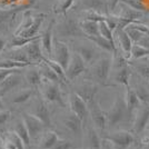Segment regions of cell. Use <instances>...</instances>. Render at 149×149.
<instances>
[{"mask_svg":"<svg viewBox=\"0 0 149 149\" xmlns=\"http://www.w3.org/2000/svg\"><path fill=\"white\" fill-rule=\"evenodd\" d=\"M15 134L17 135V136L21 139V141L24 143V146H25V148H29L30 147V137H29V134H28V130H27V128H26L25 124H24V121H22V119L21 120H19L17 121V124L15 126Z\"/></svg>","mask_w":149,"mask_h":149,"instance_id":"4316f807","label":"cell"},{"mask_svg":"<svg viewBox=\"0 0 149 149\" xmlns=\"http://www.w3.org/2000/svg\"><path fill=\"white\" fill-rule=\"evenodd\" d=\"M145 13H141V11H138V10H135L130 7L124 5L123 9H120V11L117 16L121 17V18L128 19V20H131V21H140V19L143 17Z\"/></svg>","mask_w":149,"mask_h":149,"instance_id":"484cf974","label":"cell"},{"mask_svg":"<svg viewBox=\"0 0 149 149\" xmlns=\"http://www.w3.org/2000/svg\"><path fill=\"white\" fill-rule=\"evenodd\" d=\"M29 66H33L29 62H20V61H15L11 59H3L0 60V69H22Z\"/></svg>","mask_w":149,"mask_h":149,"instance_id":"d6a6232c","label":"cell"},{"mask_svg":"<svg viewBox=\"0 0 149 149\" xmlns=\"http://www.w3.org/2000/svg\"><path fill=\"white\" fill-rule=\"evenodd\" d=\"M26 78L29 82V85L31 86H39L42 81V77H41V74H40V70L39 69H30L27 71V74H26Z\"/></svg>","mask_w":149,"mask_h":149,"instance_id":"e575fe53","label":"cell"},{"mask_svg":"<svg viewBox=\"0 0 149 149\" xmlns=\"http://www.w3.org/2000/svg\"><path fill=\"white\" fill-rule=\"evenodd\" d=\"M86 68H87V65L82 60V58L77 52H74L70 57L67 68L65 70L67 80L76 79L77 77H79L81 74H84L86 71Z\"/></svg>","mask_w":149,"mask_h":149,"instance_id":"5b68a950","label":"cell"},{"mask_svg":"<svg viewBox=\"0 0 149 149\" xmlns=\"http://www.w3.org/2000/svg\"><path fill=\"white\" fill-rule=\"evenodd\" d=\"M76 52L82 58V60L85 61L86 65L95 63V62L99 59L97 51L95 49H93V48H90V47H79Z\"/></svg>","mask_w":149,"mask_h":149,"instance_id":"603a6c76","label":"cell"},{"mask_svg":"<svg viewBox=\"0 0 149 149\" xmlns=\"http://www.w3.org/2000/svg\"><path fill=\"white\" fill-rule=\"evenodd\" d=\"M143 143L145 146H149V135H147V136L143 139Z\"/></svg>","mask_w":149,"mask_h":149,"instance_id":"11a10c76","label":"cell"},{"mask_svg":"<svg viewBox=\"0 0 149 149\" xmlns=\"http://www.w3.org/2000/svg\"><path fill=\"white\" fill-rule=\"evenodd\" d=\"M25 50L26 55L28 57L29 61L32 62L33 65L36 63H40L42 62V59H44V54H42V49H41V45H40V39L38 40H35L30 44H28L27 46H25Z\"/></svg>","mask_w":149,"mask_h":149,"instance_id":"7c38bea8","label":"cell"},{"mask_svg":"<svg viewBox=\"0 0 149 149\" xmlns=\"http://www.w3.org/2000/svg\"><path fill=\"white\" fill-rule=\"evenodd\" d=\"M11 49L13 50L10 51V55L8 57V59L20 62H29L31 65H33L32 62L29 61V59H28V57H27L24 49H21V48H11Z\"/></svg>","mask_w":149,"mask_h":149,"instance_id":"8d00e7d4","label":"cell"},{"mask_svg":"<svg viewBox=\"0 0 149 149\" xmlns=\"http://www.w3.org/2000/svg\"><path fill=\"white\" fill-rule=\"evenodd\" d=\"M22 121H24L26 128L28 130L30 140L31 139H36L37 137L40 136L44 132L45 128H46V126L37 117H35L33 115H30V113H24L22 115Z\"/></svg>","mask_w":149,"mask_h":149,"instance_id":"52a82bcc","label":"cell"},{"mask_svg":"<svg viewBox=\"0 0 149 149\" xmlns=\"http://www.w3.org/2000/svg\"><path fill=\"white\" fill-rule=\"evenodd\" d=\"M128 65H131L137 70V72L143 77V79L149 80V61H141L139 63H135L132 61H129Z\"/></svg>","mask_w":149,"mask_h":149,"instance_id":"74e56055","label":"cell"},{"mask_svg":"<svg viewBox=\"0 0 149 149\" xmlns=\"http://www.w3.org/2000/svg\"><path fill=\"white\" fill-rule=\"evenodd\" d=\"M86 38H88L91 42H93L97 47H99L100 49L104 50V51L110 52V54L117 52V46L115 44V41L108 40L101 36H88Z\"/></svg>","mask_w":149,"mask_h":149,"instance_id":"ac0fdd59","label":"cell"},{"mask_svg":"<svg viewBox=\"0 0 149 149\" xmlns=\"http://www.w3.org/2000/svg\"><path fill=\"white\" fill-rule=\"evenodd\" d=\"M74 0H58L56 5L54 6V13L57 15H65L72 6Z\"/></svg>","mask_w":149,"mask_h":149,"instance_id":"60d3db41","label":"cell"},{"mask_svg":"<svg viewBox=\"0 0 149 149\" xmlns=\"http://www.w3.org/2000/svg\"><path fill=\"white\" fill-rule=\"evenodd\" d=\"M111 65L112 61L110 58H108V57L99 58L97 61L93 63V79L98 84L102 85V86L108 85V78H109V72H110V69H111Z\"/></svg>","mask_w":149,"mask_h":149,"instance_id":"7a4b0ae2","label":"cell"},{"mask_svg":"<svg viewBox=\"0 0 149 149\" xmlns=\"http://www.w3.org/2000/svg\"><path fill=\"white\" fill-rule=\"evenodd\" d=\"M35 117H37L46 127H50L51 126V118H50V112L49 109L47 107L46 100L39 99L38 102L36 104V108L35 111L32 113Z\"/></svg>","mask_w":149,"mask_h":149,"instance_id":"2e32d148","label":"cell"},{"mask_svg":"<svg viewBox=\"0 0 149 149\" xmlns=\"http://www.w3.org/2000/svg\"><path fill=\"white\" fill-rule=\"evenodd\" d=\"M113 36L117 38L119 45L123 49V52H124L126 57H130V50L131 47H132V41L129 38V36L127 35V32L125 29H115L113 30Z\"/></svg>","mask_w":149,"mask_h":149,"instance_id":"e0dca14e","label":"cell"},{"mask_svg":"<svg viewBox=\"0 0 149 149\" xmlns=\"http://www.w3.org/2000/svg\"><path fill=\"white\" fill-rule=\"evenodd\" d=\"M98 31H99V36L106 38L108 40H113V31L110 29V27L106 24V21H99L98 22Z\"/></svg>","mask_w":149,"mask_h":149,"instance_id":"7bdbcfd3","label":"cell"},{"mask_svg":"<svg viewBox=\"0 0 149 149\" xmlns=\"http://www.w3.org/2000/svg\"><path fill=\"white\" fill-rule=\"evenodd\" d=\"M10 115H11V112L9 110H1L0 109V126L5 125L10 119Z\"/></svg>","mask_w":149,"mask_h":149,"instance_id":"681fc988","label":"cell"},{"mask_svg":"<svg viewBox=\"0 0 149 149\" xmlns=\"http://www.w3.org/2000/svg\"><path fill=\"white\" fill-rule=\"evenodd\" d=\"M21 82V77L19 76L18 72L11 74L10 76H8L5 80L0 84V95H5L6 93L13 90V88H16L18 85H20Z\"/></svg>","mask_w":149,"mask_h":149,"instance_id":"ffe728a7","label":"cell"},{"mask_svg":"<svg viewBox=\"0 0 149 149\" xmlns=\"http://www.w3.org/2000/svg\"><path fill=\"white\" fill-rule=\"evenodd\" d=\"M2 96L0 95V109H2V107H3V104H2V98H1Z\"/></svg>","mask_w":149,"mask_h":149,"instance_id":"9f6ffc18","label":"cell"},{"mask_svg":"<svg viewBox=\"0 0 149 149\" xmlns=\"http://www.w3.org/2000/svg\"><path fill=\"white\" fill-rule=\"evenodd\" d=\"M42 62H45L48 67H50V68L52 69L55 72H56L58 76H59V78L61 79V81H63V82H67V78H66V74H65V70H63V68H62L61 66L58 63V62H56L54 59H51V58H49V57H44V59H42Z\"/></svg>","mask_w":149,"mask_h":149,"instance_id":"f546056e","label":"cell"},{"mask_svg":"<svg viewBox=\"0 0 149 149\" xmlns=\"http://www.w3.org/2000/svg\"><path fill=\"white\" fill-rule=\"evenodd\" d=\"M107 16L108 15L98 13V11H95V10H89V9H86L82 13L84 20H90V21H96V22L105 21L107 19Z\"/></svg>","mask_w":149,"mask_h":149,"instance_id":"d590c367","label":"cell"},{"mask_svg":"<svg viewBox=\"0 0 149 149\" xmlns=\"http://www.w3.org/2000/svg\"><path fill=\"white\" fill-rule=\"evenodd\" d=\"M79 26H80V29L84 32L85 37H88V36H99L98 22L90 21V20H82L79 24Z\"/></svg>","mask_w":149,"mask_h":149,"instance_id":"f1b7e54d","label":"cell"},{"mask_svg":"<svg viewBox=\"0 0 149 149\" xmlns=\"http://www.w3.org/2000/svg\"><path fill=\"white\" fill-rule=\"evenodd\" d=\"M82 3L89 10H95V11H98L101 13H105L106 10L108 11L107 3H105L102 0H82ZM105 15H107V13H105Z\"/></svg>","mask_w":149,"mask_h":149,"instance_id":"4dcf8cb0","label":"cell"},{"mask_svg":"<svg viewBox=\"0 0 149 149\" xmlns=\"http://www.w3.org/2000/svg\"><path fill=\"white\" fill-rule=\"evenodd\" d=\"M88 111H89V116L91 118L95 128L99 129V130H105V128L107 127L106 112L102 111V109L100 108L99 102L96 99L93 100L88 105Z\"/></svg>","mask_w":149,"mask_h":149,"instance_id":"8992f818","label":"cell"},{"mask_svg":"<svg viewBox=\"0 0 149 149\" xmlns=\"http://www.w3.org/2000/svg\"><path fill=\"white\" fill-rule=\"evenodd\" d=\"M7 139L10 140L11 143H15V146L17 147V149H26L25 146H24V143H22V141H21V139H20L15 132H11L10 135H8V136H7Z\"/></svg>","mask_w":149,"mask_h":149,"instance_id":"f6af8a7d","label":"cell"},{"mask_svg":"<svg viewBox=\"0 0 149 149\" xmlns=\"http://www.w3.org/2000/svg\"><path fill=\"white\" fill-rule=\"evenodd\" d=\"M135 90V93H137L138 98L140 99L141 102L143 104H148L149 105V89L143 84H138L136 85V87L132 88Z\"/></svg>","mask_w":149,"mask_h":149,"instance_id":"b9f144b4","label":"cell"},{"mask_svg":"<svg viewBox=\"0 0 149 149\" xmlns=\"http://www.w3.org/2000/svg\"><path fill=\"white\" fill-rule=\"evenodd\" d=\"M147 56H149V49L138 44H132L130 50V57H132L134 59H143Z\"/></svg>","mask_w":149,"mask_h":149,"instance_id":"f35d334b","label":"cell"},{"mask_svg":"<svg viewBox=\"0 0 149 149\" xmlns=\"http://www.w3.org/2000/svg\"><path fill=\"white\" fill-rule=\"evenodd\" d=\"M71 57V52L69 50L68 46L62 42L60 40H54L52 41V54L51 59H54L56 62H58L61 66L63 70H66L67 66Z\"/></svg>","mask_w":149,"mask_h":149,"instance_id":"277c9868","label":"cell"},{"mask_svg":"<svg viewBox=\"0 0 149 149\" xmlns=\"http://www.w3.org/2000/svg\"><path fill=\"white\" fill-rule=\"evenodd\" d=\"M45 17H46L45 13H38V15H36L31 26L26 31H24L20 36L21 37H35V36H37L39 28L41 27L42 22H44Z\"/></svg>","mask_w":149,"mask_h":149,"instance_id":"7402d4cb","label":"cell"},{"mask_svg":"<svg viewBox=\"0 0 149 149\" xmlns=\"http://www.w3.org/2000/svg\"><path fill=\"white\" fill-rule=\"evenodd\" d=\"M124 98H125L126 107H127L128 115H129V116H132L143 102L140 101V99H139L138 96H137V93H135V90H134L130 86L126 87V93H125Z\"/></svg>","mask_w":149,"mask_h":149,"instance_id":"5bb4252c","label":"cell"},{"mask_svg":"<svg viewBox=\"0 0 149 149\" xmlns=\"http://www.w3.org/2000/svg\"><path fill=\"white\" fill-rule=\"evenodd\" d=\"M5 47H6V40L2 39V38H0V52L3 50Z\"/></svg>","mask_w":149,"mask_h":149,"instance_id":"db71d44e","label":"cell"},{"mask_svg":"<svg viewBox=\"0 0 149 149\" xmlns=\"http://www.w3.org/2000/svg\"><path fill=\"white\" fill-rule=\"evenodd\" d=\"M101 141H102V138H100L96 128L88 127L87 132H86V143L89 149H101Z\"/></svg>","mask_w":149,"mask_h":149,"instance_id":"44dd1931","label":"cell"},{"mask_svg":"<svg viewBox=\"0 0 149 149\" xmlns=\"http://www.w3.org/2000/svg\"><path fill=\"white\" fill-rule=\"evenodd\" d=\"M130 76H131V69L129 67V65H125L123 67L118 68V71L115 76V80L117 81L118 84L123 85L125 87H128L130 86L129 85V80H130Z\"/></svg>","mask_w":149,"mask_h":149,"instance_id":"d4e9b609","label":"cell"},{"mask_svg":"<svg viewBox=\"0 0 149 149\" xmlns=\"http://www.w3.org/2000/svg\"><path fill=\"white\" fill-rule=\"evenodd\" d=\"M129 116L127 111V107L125 104L124 96L117 95L115 102L112 105L111 109L108 112H106V118H107V126L109 127H115L121 121H124V119Z\"/></svg>","mask_w":149,"mask_h":149,"instance_id":"6da1fadb","label":"cell"},{"mask_svg":"<svg viewBox=\"0 0 149 149\" xmlns=\"http://www.w3.org/2000/svg\"><path fill=\"white\" fill-rule=\"evenodd\" d=\"M120 2H123L124 5L130 7L135 10H138V11H141V13L147 11V7L145 3L141 2V0H121Z\"/></svg>","mask_w":149,"mask_h":149,"instance_id":"ee69618b","label":"cell"},{"mask_svg":"<svg viewBox=\"0 0 149 149\" xmlns=\"http://www.w3.org/2000/svg\"><path fill=\"white\" fill-rule=\"evenodd\" d=\"M33 18H35V16H32V15L30 13V11H28L27 13H25V16H24V18H22L21 24L19 25L18 29H17L16 32H15V36H20L24 31L27 30V29L31 26V24H32Z\"/></svg>","mask_w":149,"mask_h":149,"instance_id":"ab89813d","label":"cell"},{"mask_svg":"<svg viewBox=\"0 0 149 149\" xmlns=\"http://www.w3.org/2000/svg\"><path fill=\"white\" fill-rule=\"evenodd\" d=\"M74 93H77L88 106L93 100L96 99V95L98 93V87L95 84H84L77 88Z\"/></svg>","mask_w":149,"mask_h":149,"instance_id":"4fadbf2b","label":"cell"},{"mask_svg":"<svg viewBox=\"0 0 149 149\" xmlns=\"http://www.w3.org/2000/svg\"><path fill=\"white\" fill-rule=\"evenodd\" d=\"M101 138L108 140L115 149H127L135 141V137L130 131H117Z\"/></svg>","mask_w":149,"mask_h":149,"instance_id":"3957f363","label":"cell"},{"mask_svg":"<svg viewBox=\"0 0 149 149\" xmlns=\"http://www.w3.org/2000/svg\"><path fill=\"white\" fill-rule=\"evenodd\" d=\"M0 149H3V147H2V145H0Z\"/></svg>","mask_w":149,"mask_h":149,"instance_id":"6f0895ef","label":"cell"},{"mask_svg":"<svg viewBox=\"0 0 149 149\" xmlns=\"http://www.w3.org/2000/svg\"><path fill=\"white\" fill-rule=\"evenodd\" d=\"M121 0H108L107 1V9H108V13H113L116 10V8L120 3Z\"/></svg>","mask_w":149,"mask_h":149,"instance_id":"f907efd6","label":"cell"},{"mask_svg":"<svg viewBox=\"0 0 149 149\" xmlns=\"http://www.w3.org/2000/svg\"><path fill=\"white\" fill-rule=\"evenodd\" d=\"M2 147H3V149H17V147L15 146V143H11V141H10V140H8V139H6V140L3 141Z\"/></svg>","mask_w":149,"mask_h":149,"instance_id":"816d5d0a","label":"cell"},{"mask_svg":"<svg viewBox=\"0 0 149 149\" xmlns=\"http://www.w3.org/2000/svg\"><path fill=\"white\" fill-rule=\"evenodd\" d=\"M20 69H0V84L6 79L8 76L15 72H19Z\"/></svg>","mask_w":149,"mask_h":149,"instance_id":"7dc6e473","label":"cell"},{"mask_svg":"<svg viewBox=\"0 0 149 149\" xmlns=\"http://www.w3.org/2000/svg\"><path fill=\"white\" fill-rule=\"evenodd\" d=\"M147 26H148V27H149V24H148V25H147Z\"/></svg>","mask_w":149,"mask_h":149,"instance_id":"680465c9","label":"cell"},{"mask_svg":"<svg viewBox=\"0 0 149 149\" xmlns=\"http://www.w3.org/2000/svg\"><path fill=\"white\" fill-rule=\"evenodd\" d=\"M135 112L136 115L132 124V131L135 134H140L149 125V105L145 104V106H140Z\"/></svg>","mask_w":149,"mask_h":149,"instance_id":"30bf717a","label":"cell"},{"mask_svg":"<svg viewBox=\"0 0 149 149\" xmlns=\"http://www.w3.org/2000/svg\"><path fill=\"white\" fill-rule=\"evenodd\" d=\"M35 93L33 89H24L18 93H16L13 98V102L15 105H20V104H25L32 97V95Z\"/></svg>","mask_w":149,"mask_h":149,"instance_id":"836d02e7","label":"cell"},{"mask_svg":"<svg viewBox=\"0 0 149 149\" xmlns=\"http://www.w3.org/2000/svg\"><path fill=\"white\" fill-rule=\"evenodd\" d=\"M72 148V143L68 140H59L56 146H54L50 149H71Z\"/></svg>","mask_w":149,"mask_h":149,"instance_id":"c3c4849f","label":"cell"},{"mask_svg":"<svg viewBox=\"0 0 149 149\" xmlns=\"http://www.w3.org/2000/svg\"><path fill=\"white\" fill-rule=\"evenodd\" d=\"M63 124L66 126V128L68 129L70 132H72L74 135H80L82 131V125L84 123L81 121V119L76 116L74 112H71L68 115L66 118L63 119Z\"/></svg>","mask_w":149,"mask_h":149,"instance_id":"d6986e66","label":"cell"},{"mask_svg":"<svg viewBox=\"0 0 149 149\" xmlns=\"http://www.w3.org/2000/svg\"><path fill=\"white\" fill-rule=\"evenodd\" d=\"M54 25H55V20L52 19L49 22V25L47 27V29L44 31V33L40 36V45H41V49L46 52V55L51 58L52 54V30H54Z\"/></svg>","mask_w":149,"mask_h":149,"instance_id":"9a60e30c","label":"cell"},{"mask_svg":"<svg viewBox=\"0 0 149 149\" xmlns=\"http://www.w3.org/2000/svg\"><path fill=\"white\" fill-rule=\"evenodd\" d=\"M101 149H115V148L112 147L111 143H109L108 140L102 139V141H101Z\"/></svg>","mask_w":149,"mask_h":149,"instance_id":"f5cc1de1","label":"cell"},{"mask_svg":"<svg viewBox=\"0 0 149 149\" xmlns=\"http://www.w3.org/2000/svg\"><path fill=\"white\" fill-rule=\"evenodd\" d=\"M69 106H70L71 112H74L76 116H78L81 119L82 123H86L88 116H89L88 106L76 93H70V96H69Z\"/></svg>","mask_w":149,"mask_h":149,"instance_id":"ba28073f","label":"cell"},{"mask_svg":"<svg viewBox=\"0 0 149 149\" xmlns=\"http://www.w3.org/2000/svg\"><path fill=\"white\" fill-rule=\"evenodd\" d=\"M17 9H10V10H0V25L3 24L6 20L10 18L11 16H13L17 13Z\"/></svg>","mask_w":149,"mask_h":149,"instance_id":"bcb514c9","label":"cell"},{"mask_svg":"<svg viewBox=\"0 0 149 149\" xmlns=\"http://www.w3.org/2000/svg\"><path fill=\"white\" fill-rule=\"evenodd\" d=\"M40 39V36L37 35L35 37H21V36H15L10 42V48H22L27 46L28 44H30L35 40H38Z\"/></svg>","mask_w":149,"mask_h":149,"instance_id":"1f68e13d","label":"cell"},{"mask_svg":"<svg viewBox=\"0 0 149 149\" xmlns=\"http://www.w3.org/2000/svg\"><path fill=\"white\" fill-rule=\"evenodd\" d=\"M40 74H41V77H42V80L45 81H50V82H56V84H59L61 79L59 78V76L52 70V69L48 67L45 62H40Z\"/></svg>","mask_w":149,"mask_h":149,"instance_id":"83f0119b","label":"cell"},{"mask_svg":"<svg viewBox=\"0 0 149 149\" xmlns=\"http://www.w3.org/2000/svg\"><path fill=\"white\" fill-rule=\"evenodd\" d=\"M42 95L44 99L48 102H56L60 106H65V102L62 100L61 91L59 88V84L56 82H50V81H45L44 88H42Z\"/></svg>","mask_w":149,"mask_h":149,"instance_id":"9c48e42d","label":"cell"},{"mask_svg":"<svg viewBox=\"0 0 149 149\" xmlns=\"http://www.w3.org/2000/svg\"><path fill=\"white\" fill-rule=\"evenodd\" d=\"M58 33L62 37H76V36H85L82 30L80 29L79 24L74 20L67 19L62 24L58 26Z\"/></svg>","mask_w":149,"mask_h":149,"instance_id":"8fae6325","label":"cell"},{"mask_svg":"<svg viewBox=\"0 0 149 149\" xmlns=\"http://www.w3.org/2000/svg\"><path fill=\"white\" fill-rule=\"evenodd\" d=\"M59 136L57 135L55 131H47L44 134V136L41 137L40 143H39V148L40 149H50L54 146H56L59 141Z\"/></svg>","mask_w":149,"mask_h":149,"instance_id":"cb8c5ba5","label":"cell"}]
</instances>
